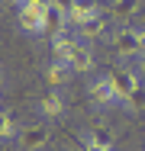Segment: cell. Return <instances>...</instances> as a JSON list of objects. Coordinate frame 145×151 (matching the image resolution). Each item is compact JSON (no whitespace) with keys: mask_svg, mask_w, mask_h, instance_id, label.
Here are the masks:
<instances>
[{"mask_svg":"<svg viewBox=\"0 0 145 151\" xmlns=\"http://www.w3.org/2000/svg\"><path fill=\"white\" fill-rule=\"evenodd\" d=\"M16 26H20V32H26L32 39L45 35V29H49V3L45 0H23V3H16Z\"/></svg>","mask_w":145,"mask_h":151,"instance_id":"6da1fadb","label":"cell"},{"mask_svg":"<svg viewBox=\"0 0 145 151\" xmlns=\"http://www.w3.org/2000/svg\"><path fill=\"white\" fill-rule=\"evenodd\" d=\"M123 106H126V109H129V113H142V109H145V84H139V87H136V90L129 93V96H126V103H123Z\"/></svg>","mask_w":145,"mask_h":151,"instance_id":"5bb4252c","label":"cell"},{"mask_svg":"<svg viewBox=\"0 0 145 151\" xmlns=\"http://www.w3.org/2000/svg\"><path fill=\"white\" fill-rule=\"evenodd\" d=\"M107 81H110V87H113L119 106L126 103V96H129V93L139 87V77H136V71H132V68H113V71L107 74Z\"/></svg>","mask_w":145,"mask_h":151,"instance_id":"277c9868","label":"cell"},{"mask_svg":"<svg viewBox=\"0 0 145 151\" xmlns=\"http://www.w3.org/2000/svg\"><path fill=\"white\" fill-rule=\"evenodd\" d=\"M94 13H100L97 3H87V0H71V3H65V23H68V32H78Z\"/></svg>","mask_w":145,"mask_h":151,"instance_id":"5b68a950","label":"cell"},{"mask_svg":"<svg viewBox=\"0 0 145 151\" xmlns=\"http://www.w3.org/2000/svg\"><path fill=\"white\" fill-rule=\"evenodd\" d=\"M107 32H110V16H107V10L100 6V13H94V16H90L84 26L74 32V35H78V42L90 45L94 39H100V35H107Z\"/></svg>","mask_w":145,"mask_h":151,"instance_id":"ba28073f","label":"cell"},{"mask_svg":"<svg viewBox=\"0 0 145 151\" xmlns=\"http://www.w3.org/2000/svg\"><path fill=\"white\" fill-rule=\"evenodd\" d=\"M36 113H39L42 119H61V116L68 113V100H65V93H61V90L42 93V96L36 100Z\"/></svg>","mask_w":145,"mask_h":151,"instance_id":"8992f818","label":"cell"},{"mask_svg":"<svg viewBox=\"0 0 145 151\" xmlns=\"http://www.w3.org/2000/svg\"><path fill=\"white\" fill-rule=\"evenodd\" d=\"M0 87H3V71H0Z\"/></svg>","mask_w":145,"mask_h":151,"instance_id":"d6986e66","label":"cell"},{"mask_svg":"<svg viewBox=\"0 0 145 151\" xmlns=\"http://www.w3.org/2000/svg\"><path fill=\"white\" fill-rule=\"evenodd\" d=\"M49 138H52L49 122H32V125H26V129H20V135H16V142H20L23 151H42L45 145H49Z\"/></svg>","mask_w":145,"mask_h":151,"instance_id":"3957f363","label":"cell"},{"mask_svg":"<svg viewBox=\"0 0 145 151\" xmlns=\"http://www.w3.org/2000/svg\"><path fill=\"white\" fill-rule=\"evenodd\" d=\"M74 77V71L68 68V61H58L52 58L49 64H45V81H49V87L52 90H61V87H68V81Z\"/></svg>","mask_w":145,"mask_h":151,"instance_id":"9c48e42d","label":"cell"},{"mask_svg":"<svg viewBox=\"0 0 145 151\" xmlns=\"http://www.w3.org/2000/svg\"><path fill=\"white\" fill-rule=\"evenodd\" d=\"M81 151H103V148H97V145H90V142H84V145H81Z\"/></svg>","mask_w":145,"mask_h":151,"instance_id":"ac0fdd59","label":"cell"},{"mask_svg":"<svg viewBox=\"0 0 145 151\" xmlns=\"http://www.w3.org/2000/svg\"><path fill=\"white\" fill-rule=\"evenodd\" d=\"M20 132H16V116L10 113V109H0V142H10V138H16Z\"/></svg>","mask_w":145,"mask_h":151,"instance_id":"4fadbf2b","label":"cell"},{"mask_svg":"<svg viewBox=\"0 0 145 151\" xmlns=\"http://www.w3.org/2000/svg\"><path fill=\"white\" fill-rule=\"evenodd\" d=\"M94 64H97L94 48H90V45H84V42H78V45H74V52H71V58H68V68H71L74 74H84V71H90Z\"/></svg>","mask_w":145,"mask_h":151,"instance_id":"30bf717a","label":"cell"},{"mask_svg":"<svg viewBox=\"0 0 145 151\" xmlns=\"http://www.w3.org/2000/svg\"><path fill=\"white\" fill-rule=\"evenodd\" d=\"M74 45H78V35H74V32H55V35H52V55H55L58 61L71 58Z\"/></svg>","mask_w":145,"mask_h":151,"instance_id":"8fae6325","label":"cell"},{"mask_svg":"<svg viewBox=\"0 0 145 151\" xmlns=\"http://www.w3.org/2000/svg\"><path fill=\"white\" fill-rule=\"evenodd\" d=\"M87 96H90V103H94L97 109H113V106H119V100H116V93H113V87H110V81H107V74L94 77Z\"/></svg>","mask_w":145,"mask_h":151,"instance_id":"52a82bcc","label":"cell"},{"mask_svg":"<svg viewBox=\"0 0 145 151\" xmlns=\"http://www.w3.org/2000/svg\"><path fill=\"white\" fill-rule=\"evenodd\" d=\"M113 55L123 61V68L129 61H139V29L136 26H119L113 32Z\"/></svg>","mask_w":145,"mask_h":151,"instance_id":"7a4b0ae2","label":"cell"},{"mask_svg":"<svg viewBox=\"0 0 145 151\" xmlns=\"http://www.w3.org/2000/svg\"><path fill=\"white\" fill-rule=\"evenodd\" d=\"M84 142H90V145H97V148H103V151H113V129H107V125H90Z\"/></svg>","mask_w":145,"mask_h":151,"instance_id":"7c38bea8","label":"cell"},{"mask_svg":"<svg viewBox=\"0 0 145 151\" xmlns=\"http://www.w3.org/2000/svg\"><path fill=\"white\" fill-rule=\"evenodd\" d=\"M139 68H132L136 71V77H139V84H145V55H139V61H136Z\"/></svg>","mask_w":145,"mask_h":151,"instance_id":"2e32d148","label":"cell"},{"mask_svg":"<svg viewBox=\"0 0 145 151\" xmlns=\"http://www.w3.org/2000/svg\"><path fill=\"white\" fill-rule=\"evenodd\" d=\"M107 13H113L110 19H126L129 13H136L139 10V3H110V6H103Z\"/></svg>","mask_w":145,"mask_h":151,"instance_id":"9a60e30c","label":"cell"},{"mask_svg":"<svg viewBox=\"0 0 145 151\" xmlns=\"http://www.w3.org/2000/svg\"><path fill=\"white\" fill-rule=\"evenodd\" d=\"M139 55H145V26L139 29Z\"/></svg>","mask_w":145,"mask_h":151,"instance_id":"e0dca14e","label":"cell"}]
</instances>
